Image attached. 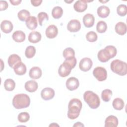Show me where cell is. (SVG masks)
I'll return each instance as SVG.
<instances>
[{
    "label": "cell",
    "mask_w": 127,
    "mask_h": 127,
    "mask_svg": "<svg viewBox=\"0 0 127 127\" xmlns=\"http://www.w3.org/2000/svg\"><path fill=\"white\" fill-rule=\"evenodd\" d=\"M82 107V104L79 99L73 98L70 100L68 105V118L71 120H74L78 118Z\"/></svg>",
    "instance_id": "obj_1"
},
{
    "label": "cell",
    "mask_w": 127,
    "mask_h": 127,
    "mask_svg": "<svg viewBox=\"0 0 127 127\" xmlns=\"http://www.w3.org/2000/svg\"><path fill=\"white\" fill-rule=\"evenodd\" d=\"M117 53L116 48L112 45L106 46L104 49L101 50L98 53L97 57L98 60L102 63L108 61L110 59L113 58Z\"/></svg>",
    "instance_id": "obj_2"
},
{
    "label": "cell",
    "mask_w": 127,
    "mask_h": 127,
    "mask_svg": "<svg viewBox=\"0 0 127 127\" xmlns=\"http://www.w3.org/2000/svg\"><path fill=\"white\" fill-rule=\"evenodd\" d=\"M12 103L15 109L26 108L30 105V99L29 96L26 94H18L14 96Z\"/></svg>",
    "instance_id": "obj_3"
},
{
    "label": "cell",
    "mask_w": 127,
    "mask_h": 127,
    "mask_svg": "<svg viewBox=\"0 0 127 127\" xmlns=\"http://www.w3.org/2000/svg\"><path fill=\"white\" fill-rule=\"evenodd\" d=\"M84 100L92 109L98 108L100 104V100L99 96L91 91H87L83 94Z\"/></svg>",
    "instance_id": "obj_4"
},
{
    "label": "cell",
    "mask_w": 127,
    "mask_h": 127,
    "mask_svg": "<svg viewBox=\"0 0 127 127\" xmlns=\"http://www.w3.org/2000/svg\"><path fill=\"white\" fill-rule=\"evenodd\" d=\"M110 68L113 72L121 76H124L127 73V63L118 59L111 62Z\"/></svg>",
    "instance_id": "obj_5"
},
{
    "label": "cell",
    "mask_w": 127,
    "mask_h": 127,
    "mask_svg": "<svg viewBox=\"0 0 127 127\" xmlns=\"http://www.w3.org/2000/svg\"><path fill=\"white\" fill-rule=\"evenodd\" d=\"M93 75L97 80L103 81L107 79V72L105 68L101 66H97L94 69Z\"/></svg>",
    "instance_id": "obj_6"
},
{
    "label": "cell",
    "mask_w": 127,
    "mask_h": 127,
    "mask_svg": "<svg viewBox=\"0 0 127 127\" xmlns=\"http://www.w3.org/2000/svg\"><path fill=\"white\" fill-rule=\"evenodd\" d=\"M92 65L93 63L91 59L86 57L81 60L79 62V67L81 70L86 72L91 69Z\"/></svg>",
    "instance_id": "obj_7"
},
{
    "label": "cell",
    "mask_w": 127,
    "mask_h": 127,
    "mask_svg": "<svg viewBox=\"0 0 127 127\" xmlns=\"http://www.w3.org/2000/svg\"><path fill=\"white\" fill-rule=\"evenodd\" d=\"M71 69L72 68L70 65L64 62L59 68L58 73L60 76L65 77L70 74Z\"/></svg>",
    "instance_id": "obj_8"
},
{
    "label": "cell",
    "mask_w": 127,
    "mask_h": 127,
    "mask_svg": "<svg viewBox=\"0 0 127 127\" xmlns=\"http://www.w3.org/2000/svg\"><path fill=\"white\" fill-rule=\"evenodd\" d=\"M66 88L70 91H73L78 88L79 82L77 78L75 77H71L68 78L65 83Z\"/></svg>",
    "instance_id": "obj_9"
},
{
    "label": "cell",
    "mask_w": 127,
    "mask_h": 127,
    "mask_svg": "<svg viewBox=\"0 0 127 127\" xmlns=\"http://www.w3.org/2000/svg\"><path fill=\"white\" fill-rule=\"evenodd\" d=\"M80 28V22L77 19H72L70 20L67 25V29L70 32H76L78 31Z\"/></svg>",
    "instance_id": "obj_10"
},
{
    "label": "cell",
    "mask_w": 127,
    "mask_h": 127,
    "mask_svg": "<svg viewBox=\"0 0 127 127\" xmlns=\"http://www.w3.org/2000/svg\"><path fill=\"white\" fill-rule=\"evenodd\" d=\"M41 96L42 98L44 100H51L55 96V91L51 88H45L42 90Z\"/></svg>",
    "instance_id": "obj_11"
},
{
    "label": "cell",
    "mask_w": 127,
    "mask_h": 127,
    "mask_svg": "<svg viewBox=\"0 0 127 127\" xmlns=\"http://www.w3.org/2000/svg\"><path fill=\"white\" fill-rule=\"evenodd\" d=\"M91 1L79 0H77L73 5L74 9L78 12H82L84 11L87 8L88 2H90Z\"/></svg>",
    "instance_id": "obj_12"
},
{
    "label": "cell",
    "mask_w": 127,
    "mask_h": 127,
    "mask_svg": "<svg viewBox=\"0 0 127 127\" xmlns=\"http://www.w3.org/2000/svg\"><path fill=\"white\" fill-rule=\"evenodd\" d=\"M45 33L47 38L53 39L55 38L58 34V28L55 25H50L46 28Z\"/></svg>",
    "instance_id": "obj_13"
},
{
    "label": "cell",
    "mask_w": 127,
    "mask_h": 127,
    "mask_svg": "<svg viewBox=\"0 0 127 127\" xmlns=\"http://www.w3.org/2000/svg\"><path fill=\"white\" fill-rule=\"evenodd\" d=\"M83 23L86 27L90 28L93 26L95 18L93 14L90 13L86 14L83 17Z\"/></svg>",
    "instance_id": "obj_14"
},
{
    "label": "cell",
    "mask_w": 127,
    "mask_h": 127,
    "mask_svg": "<svg viewBox=\"0 0 127 127\" xmlns=\"http://www.w3.org/2000/svg\"><path fill=\"white\" fill-rule=\"evenodd\" d=\"M42 72L41 69L38 66H34L32 67L29 72V75L30 78L33 79L40 78L42 76Z\"/></svg>",
    "instance_id": "obj_15"
},
{
    "label": "cell",
    "mask_w": 127,
    "mask_h": 127,
    "mask_svg": "<svg viewBox=\"0 0 127 127\" xmlns=\"http://www.w3.org/2000/svg\"><path fill=\"white\" fill-rule=\"evenodd\" d=\"M118 125V119L114 116H108L105 121V127H117Z\"/></svg>",
    "instance_id": "obj_16"
},
{
    "label": "cell",
    "mask_w": 127,
    "mask_h": 127,
    "mask_svg": "<svg viewBox=\"0 0 127 127\" xmlns=\"http://www.w3.org/2000/svg\"><path fill=\"white\" fill-rule=\"evenodd\" d=\"M13 24L9 20H4L0 24V29L1 31L5 33H9L13 30Z\"/></svg>",
    "instance_id": "obj_17"
},
{
    "label": "cell",
    "mask_w": 127,
    "mask_h": 127,
    "mask_svg": "<svg viewBox=\"0 0 127 127\" xmlns=\"http://www.w3.org/2000/svg\"><path fill=\"white\" fill-rule=\"evenodd\" d=\"M13 69L16 74L18 75H22L26 72V66L21 62L17 63L13 67Z\"/></svg>",
    "instance_id": "obj_18"
},
{
    "label": "cell",
    "mask_w": 127,
    "mask_h": 127,
    "mask_svg": "<svg viewBox=\"0 0 127 127\" xmlns=\"http://www.w3.org/2000/svg\"><path fill=\"white\" fill-rule=\"evenodd\" d=\"M25 24L27 27L30 30H34L38 25L37 20L36 17L31 16H29L25 21Z\"/></svg>",
    "instance_id": "obj_19"
},
{
    "label": "cell",
    "mask_w": 127,
    "mask_h": 127,
    "mask_svg": "<svg viewBox=\"0 0 127 127\" xmlns=\"http://www.w3.org/2000/svg\"><path fill=\"white\" fill-rule=\"evenodd\" d=\"M12 37L13 40L16 42L21 43L25 40L26 36L24 32L22 31L17 30L13 33Z\"/></svg>",
    "instance_id": "obj_20"
},
{
    "label": "cell",
    "mask_w": 127,
    "mask_h": 127,
    "mask_svg": "<svg viewBox=\"0 0 127 127\" xmlns=\"http://www.w3.org/2000/svg\"><path fill=\"white\" fill-rule=\"evenodd\" d=\"M25 88L29 92H35L38 87L37 82L35 80H29L25 83Z\"/></svg>",
    "instance_id": "obj_21"
},
{
    "label": "cell",
    "mask_w": 127,
    "mask_h": 127,
    "mask_svg": "<svg viewBox=\"0 0 127 127\" xmlns=\"http://www.w3.org/2000/svg\"><path fill=\"white\" fill-rule=\"evenodd\" d=\"M20 62H21V58L17 54H12L10 55L7 60V63L9 66L13 68L17 63Z\"/></svg>",
    "instance_id": "obj_22"
},
{
    "label": "cell",
    "mask_w": 127,
    "mask_h": 127,
    "mask_svg": "<svg viewBox=\"0 0 127 127\" xmlns=\"http://www.w3.org/2000/svg\"><path fill=\"white\" fill-rule=\"evenodd\" d=\"M41 38L40 33L38 31H32L28 35V41L32 43H36L41 40Z\"/></svg>",
    "instance_id": "obj_23"
},
{
    "label": "cell",
    "mask_w": 127,
    "mask_h": 127,
    "mask_svg": "<svg viewBox=\"0 0 127 127\" xmlns=\"http://www.w3.org/2000/svg\"><path fill=\"white\" fill-rule=\"evenodd\" d=\"M97 14L101 18H106L108 17L110 13L109 8L105 5H101L97 8Z\"/></svg>",
    "instance_id": "obj_24"
},
{
    "label": "cell",
    "mask_w": 127,
    "mask_h": 127,
    "mask_svg": "<svg viewBox=\"0 0 127 127\" xmlns=\"http://www.w3.org/2000/svg\"><path fill=\"white\" fill-rule=\"evenodd\" d=\"M115 31L120 35H124L127 32L126 24L123 22H119L115 25Z\"/></svg>",
    "instance_id": "obj_25"
},
{
    "label": "cell",
    "mask_w": 127,
    "mask_h": 127,
    "mask_svg": "<svg viewBox=\"0 0 127 127\" xmlns=\"http://www.w3.org/2000/svg\"><path fill=\"white\" fill-rule=\"evenodd\" d=\"M112 105L115 110H121L124 108L125 103L123 100L121 98H116L113 100Z\"/></svg>",
    "instance_id": "obj_26"
},
{
    "label": "cell",
    "mask_w": 127,
    "mask_h": 127,
    "mask_svg": "<svg viewBox=\"0 0 127 127\" xmlns=\"http://www.w3.org/2000/svg\"><path fill=\"white\" fill-rule=\"evenodd\" d=\"M15 87V83L14 81L10 78L6 79L4 82V87L5 89L8 91H11L14 89Z\"/></svg>",
    "instance_id": "obj_27"
},
{
    "label": "cell",
    "mask_w": 127,
    "mask_h": 127,
    "mask_svg": "<svg viewBox=\"0 0 127 127\" xmlns=\"http://www.w3.org/2000/svg\"><path fill=\"white\" fill-rule=\"evenodd\" d=\"M63 14V10L60 6H57L54 7L52 11V15L55 19H59Z\"/></svg>",
    "instance_id": "obj_28"
},
{
    "label": "cell",
    "mask_w": 127,
    "mask_h": 127,
    "mask_svg": "<svg viewBox=\"0 0 127 127\" xmlns=\"http://www.w3.org/2000/svg\"><path fill=\"white\" fill-rule=\"evenodd\" d=\"M29 11L26 9H22L19 11L17 14L18 19L21 21H25L26 19L30 16Z\"/></svg>",
    "instance_id": "obj_29"
},
{
    "label": "cell",
    "mask_w": 127,
    "mask_h": 127,
    "mask_svg": "<svg viewBox=\"0 0 127 127\" xmlns=\"http://www.w3.org/2000/svg\"><path fill=\"white\" fill-rule=\"evenodd\" d=\"M36 49L35 47L33 46H28L25 52V55L26 57L28 59H30L33 58L36 54Z\"/></svg>",
    "instance_id": "obj_30"
},
{
    "label": "cell",
    "mask_w": 127,
    "mask_h": 127,
    "mask_svg": "<svg viewBox=\"0 0 127 127\" xmlns=\"http://www.w3.org/2000/svg\"><path fill=\"white\" fill-rule=\"evenodd\" d=\"M112 95V91L109 89L104 90L101 93V97L102 100L106 102H108L110 100Z\"/></svg>",
    "instance_id": "obj_31"
},
{
    "label": "cell",
    "mask_w": 127,
    "mask_h": 127,
    "mask_svg": "<svg viewBox=\"0 0 127 127\" xmlns=\"http://www.w3.org/2000/svg\"><path fill=\"white\" fill-rule=\"evenodd\" d=\"M107 29V25L104 21H99L96 25V30L100 33H104Z\"/></svg>",
    "instance_id": "obj_32"
},
{
    "label": "cell",
    "mask_w": 127,
    "mask_h": 127,
    "mask_svg": "<svg viewBox=\"0 0 127 127\" xmlns=\"http://www.w3.org/2000/svg\"><path fill=\"white\" fill-rule=\"evenodd\" d=\"M63 57L65 59L74 57L75 52L74 50L71 48H67L65 49L63 52Z\"/></svg>",
    "instance_id": "obj_33"
},
{
    "label": "cell",
    "mask_w": 127,
    "mask_h": 127,
    "mask_svg": "<svg viewBox=\"0 0 127 127\" xmlns=\"http://www.w3.org/2000/svg\"><path fill=\"white\" fill-rule=\"evenodd\" d=\"M17 119L18 121L20 123H26L29 121L30 115L27 112H21L18 114Z\"/></svg>",
    "instance_id": "obj_34"
},
{
    "label": "cell",
    "mask_w": 127,
    "mask_h": 127,
    "mask_svg": "<svg viewBox=\"0 0 127 127\" xmlns=\"http://www.w3.org/2000/svg\"><path fill=\"white\" fill-rule=\"evenodd\" d=\"M117 12L121 16H125L127 13V7L125 4H120L117 8Z\"/></svg>",
    "instance_id": "obj_35"
},
{
    "label": "cell",
    "mask_w": 127,
    "mask_h": 127,
    "mask_svg": "<svg viewBox=\"0 0 127 127\" xmlns=\"http://www.w3.org/2000/svg\"><path fill=\"white\" fill-rule=\"evenodd\" d=\"M86 38L88 41L90 42H94L97 40L98 36L96 33L93 31H91L88 32L86 34Z\"/></svg>",
    "instance_id": "obj_36"
},
{
    "label": "cell",
    "mask_w": 127,
    "mask_h": 127,
    "mask_svg": "<svg viewBox=\"0 0 127 127\" xmlns=\"http://www.w3.org/2000/svg\"><path fill=\"white\" fill-rule=\"evenodd\" d=\"M39 23L40 26H42V23L45 20H48L49 16L47 13L45 12H40L37 15Z\"/></svg>",
    "instance_id": "obj_37"
},
{
    "label": "cell",
    "mask_w": 127,
    "mask_h": 127,
    "mask_svg": "<svg viewBox=\"0 0 127 127\" xmlns=\"http://www.w3.org/2000/svg\"><path fill=\"white\" fill-rule=\"evenodd\" d=\"M64 62L67 63L69 65H70V66L72 68H73L76 64V58L73 57H71V58H69L67 59H65V60H64Z\"/></svg>",
    "instance_id": "obj_38"
},
{
    "label": "cell",
    "mask_w": 127,
    "mask_h": 127,
    "mask_svg": "<svg viewBox=\"0 0 127 127\" xmlns=\"http://www.w3.org/2000/svg\"><path fill=\"white\" fill-rule=\"evenodd\" d=\"M8 6V3L5 0H0V10L2 11L6 10Z\"/></svg>",
    "instance_id": "obj_39"
},
{
    "label": "cell",
    "mask_w": 127,
    "mask_h": 127,
    "mask_svg": "<svg viewBox=\"0 0 127 127\" xmlns=\"http://www.w3.org/2000/svg\"><path fill=\"white\" fill-rule=\"evenodd\" d=\"M42 2V0H31V3L34 6H38L40 5L41 3Z\"/></svg>",
    "instance_id": "obj_40"
},
{
    "label": "cell",
    "mask_w": 127,
    "mask_h": 127,
    "mask_svg": "<svg viewBox=\"0 0 127 127\" xmlns=\"http://www.w3.org/2000/svg\"><path fill=\"white\" fill-rule=\"evenodd\" d=\"M10 2L11 3V4L13 5H17L20 3L21 2V0H10Z\"/></svg>",
    "instance_id": "obj_41"
},
{
    "label": "cell",
    "mask_w": 127,
    "mask_h": 127,
    "mask_svg": "<svg viewBox=\"0 0 127 127\" xmlns=\"http://www.w3.org/2000/svg\"><path fill=\"white\" fill-rule=\"evenodd\" d=\"M73 127H84V125L80 122H77L73 125Z\"/></svg>",
    "instance_id": "obj_42"
},
{
    "label": "cell",
    "mask_w": 127,
    "mask_h": 127,
    "mask_svg": "<svg viewBox=\"0 0 127 127\" xmlns=\"http://www.w3.org/2000/svg\"><path fill=\"white\" fill-rule=\"evenodd\" d=\"M59 126V125H57V124H55V123H53L52 124H51L50 126H49V127H51V126H52V127H53V126Z\"/></svg>",
    "instance_id": "obj_43"
},
{
    "label": "cell",
    "mask_w": 127,
    "mask_h": 127,
    "mask_svg": "<svg viewBox=\"0 0 127 127\" xmlns=\"http://www.w3.org/2000/svg\"><path fill=\"white\" fill-rule=\"evenodd\" d=\"M72 1H73V0H71V1H65V2H67V3H70V2H72Z\"/></svg>",
    "instance_id": "obj_44"
}]
</instances>
